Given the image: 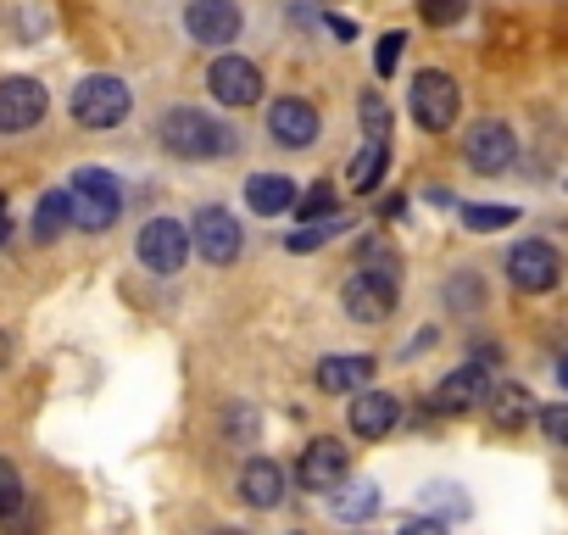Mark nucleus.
Wrapping results in <instances>:
<instances>
[{"label":"nucleus","instance_id":"obj_32","mask_svg":"<svg viewBox=\"0 0 568 535\" xmlns=\"http://www.w3.org/2000/svg\"><path fill=\"white\" fill-rule=\"evenodd\" d=\"M446 302H452V307H479V302H485V291H479V280H474V274H457V280L446 285Z\"/></svg>","mask_w":568,"mask_h":535},{"label":"nucleus","instance_id":"obj_27","mask_svg":"<svg viewBox=\"0 0 568 535\" xmlns=\"http://www.w3.org/2000/svg\"><path fill=\"white\" fill-rule=\"evenodd\" d=\"M418 12L429 29H457L468 18V0H418Z\"/></svg>","mask_w":568,"mask_h":535},{"label":"nucleus","instance_id":"obj_23","mask_svg":"<svg viewBox=\"0 0 568 535\" xmlns=\"http://www.w3.org/2000/svg\"><path fill=\"white\" fill-rule=\"evenodd\" d=\"M302 223H307V229H296L291 240H284L296 256H302V251H318V245H329L335 234H346V229H352V218H346V212H318V218H302Z\"/></svg>","mask_w":568,"mask_h":535},{"label":"nucleus","instance_id":"obj_5","mask_svg":"<svg viewBox=\"0 0 568 535\" xmlns=\"http://www.w3.org/2000/svg\"><path fill=\"white\" fill-rule=\"evenodd\" d=\"M407 107H413V123H418L424 134H446V129L457 123V112H463V90H457L452 73L424 68V73L413 79V90H407Z\"/></svg>","mask_w":568,"mask_h":535},{"label":"nucleus","instance_id":"obj_12","mask_svg":"<svg viewBox=\"0 0 568 535\" xmlns=\"http://www.w3.org/2000/svg\"><path fill=\"white\" fill-rule=\"evenodd\" d=\"M51 112V95L40 79H0V134H29Z\"/></svg>","mask_w":568,"mask_h":535},{"label":"nucleus","instance_id":"obj_16","mask_svg":"<svg viewBox=\"0 0 568 535\" xmlns=\"http://www.w3.org/2000/svg\"><path fill=\"white\" fill-rule=\"evenodd\" d=\"M184 29L195 46H234L240 40V7L234 0H190L184 7Z\"/></svg>","mask_w":568,"mask_h":535},{"label":"nucleus","instance_id":"obj_30","mask_svg":"<svg viewBox=\"0 0 568 535\" xmlns=\"http://www.w3.org/2000/svg\"><path fill=\"white\" fill-rule=\"evenodd\" d=\"M256 430H262V424H256V413H251L245 402H234V407H229V435H234V446H251V441H256Z\"/></svg>","mask_w":568,"mask_h":535},{"label":"nucleus","instance_id":"obj_33","mask_svg":"<svg viewBox=\"0 0 568 535\" xmlns=\"http://www.w3.org/2000/svg\"><path fill=\"white\" fill-rule=\"evenodd\" d=\"M296 212H302V218H318V212H335V195H329V190L318 184L313 195H302V201H296Z\"/></svg>","mask_w":568,"mask_h":535},{"label":"nucleus","instance_id":"obj_37","mask_svg":"<svg viewBox=\"0 0 568 535\" xmlns=\"http://www.w3.org/2000/svg\"><path fill=\"white\" fill-rule=\"evenodd\" d=\"M212 535H245V529H212Z\"/></svg>","mask_w":568,"mask_h":535},{"label":"nucleus","instance_id":"obj_35","mask_svg":"<svg viewBox=\"0 0 568 535\" xmlns=\"http://www.w3.org/2000/svg\"><path fill=\"white\" fill-rule=\"evenodd\" d=\"M7 363H12V335L0 330V369H7Z\"/></svg>","mask_w":568,"mask_h":535},{"label":"nucleus","instance_id":"obj_15","mask_svg":"<svg viewBox=\"0 0 568 535\" xmlns=\"http://www.w3.org/2000/svg\"><path fill=\"white\" fill-rule=\"evenodd\" d=\"M346 424H352L357 441H385V435L402 424V402H396L390 391L363 385V391H352V402H346Z\"/></svg>","mask_w":568,"mask_h":535},{"label":"nucleus","instance_id":"obj_10","mask_svg":"<svg viewBox=\"0 0 568 535\" xmlns=\"http://www.w3.org/2000/svg\"><path fill=\"white\" fill-rule=\"evenodd\" d=\"M352 474V452L335 441V435H318V441H307L302 446V457H296V480H302V491H318V496H329L341 480Z\"/></svg>","mask_w":568,"mask_h":535},{"label":"nucleus","instance_id":"obj_14","mask_svg":"<svg viewBox=\"0 0 568 535\" xmlns=\"http://www.w3.org/2000/svg\"><path fill=\"white\" fill-rule=\"evenodd\" d=\"M490 391H496V380H490V363H485V357H474V363L452 369V374L435 385V413H468V407L490 402Z\"/></svg>","mask_w":568,"mask_h":535},{"label":"nucleus","instance_id":"obj_36","mask_svg":"<svg viewBox=\"0 0 568 535\" xmlns=\"http://www.w3.org/2000/svg\"><path fill=\"white\" fill-rule=\"evenodd\" d=\"M7 229H12V223H7V195H0V245H7Z\"/></svg>","mask_w":568,"mask_h":535},{"label":"nucleus","instance_id":"obj_28","mask_svg":"<svg viewBox=\"0 0 568 535\" xmlns=\"http://www.w3.org/2000/svg\"><path fill=\"white\" fill-rule=\"evenodd\" d=\"M540 435H546L551 446H562V452H568V402L540 407Z\"/></svg>","mask_w":568,"mask_h":535},{"label":"nucleus","instance_id":"obj_25","mask_svg":"<svg viewBox=\"0 0 568 535\" xmlns=\"http://www.w3.org/2000/svg\"><path fill=\"white\" fill-rule=\"evenodd\" d=\"M490 407H496V424H501V430H518V424L529 418V396H524L518 385H507V391H490Z\"/></svg>","mask_w":568,"mask_h":535},{"label":"nucleus","instance_id":"obj_13","mask_svg":"<svg viewBox=\"0 0 568 535\" xmlns=\"http://www.w3.org/2000/svg\"><path fill=\"white\" fill-rule=\"evenodd\" d=\"M206 90L223 101V107H256L262 101V68L256 62H245V57H217L212 68H206Z\"/></svg>","mask_w":568,"mask_h":535},{"label":"nucleus","instance_id":"obj_8","mask_svg":"<svg viewBox=\"0 0 568 535\" xmlns=\"http://www.w3.org/2000/svg\"><path fill=\"white\" fill-rule=\"evenodd\" d=\"M463 162H468L474 173H507V168L518 162V134H513V123L479 118V123L463 134Z\"/></svg>","mask_w":568,"mask_h":535},{"label":"nucleus","instance_id":"obj_11","mask_svg":"<svg viewBox=\"0 0 568 535\" xmlns=\"http://www.w3.org/2000/svg\"><path fill=\"white\" fill-rule=\"evenodd\" d=\"M318 129H324V118H318V107L302 101V95H284V101L267 107V134H273L284 151H307V145H318Z\"/></svg>","mask_w":568,"mask_h":535},{"label":"nucleus","instance_id":"obj_9","mask_svg":"<svg viewBox=\"0 0 568 535\" xmlns=\"http://www.w3.org/2000/svg\"><path fill=\"white\" fill-rule=\"evenodd\" d=\"M240 245H245V234H240V218H234V212H223V206H201V212H195V223H190V251H195L201 262L229 268V262L240 256Z\"/></svg>","mask_w":568,"mask_h":535},{"label":"nucleus","instance_id":"obj_1","mask_svg":"<svg viewBox=\"0 0 568 535\" xmlns=\"http://www.w3.org/2000/svg\"><path fill=\"white\" fill-rule=\"evenodd\" d=\"M156 134H162V145H168L173 157H184V162H217V157H234V151H240V134H234L229 123H217L212 112H201V107H173V112H162Z\"/></svg>","mask_w":568,"mask_h":535},{"label":"nucleus","instance_id":"obj_18","mask_svg":"<svg viewBox=\"0 0 568 535\" xmlns=\"http://www.w3.org/2000/svg\"><path fill=\"white\" fill-rule=\"evenodd\" d=\"M240 502L273 513V507L284 502V468H278L273 457H251V463L240 468Z\"/></svg>","mask_w":568,"mask_h":535},{"label":"nucleus","instance_id":"obj_26","mask_svg":"<svg viewBox=\"0 0 568 535\" xmlns=\"http://www.w3.org/2000/svg\"><path fill=\"white\" fill-rule=\"evenodd\" d=\"M463 223H468L474 234H496V229L518 223V206H463Z\"/></svg>","mask_w":568,"mask_h":535},{"label":"nucleus","instance_id":"obj_4","mask_svg":"<svg viewBox=\"0 0 568 535\" xmlns=\"http://www.w3.org/2000/svg\"><path fill=\"white\" fill-rule=\"evenodd\" d=\"M396 302H402V274H390V268H363L341 285V307L352 324H385Z\"/></svg>","mask_w":568,"mask_h":535},{"label":"nucleus","instance_id":"obj_17","mask_svg":"<svg viewBox=\"0 0 568 535\" xmlns=\"http://www.w3.org/2000/svg\"><path fill=\"white\" fill-rule=\"evenodd\" d=\"M313 380H318L324 396H352V391H363L374 380V357L368 352H329V357H318Z\"/></svg>","mask_w":568,"mask_h":535},{"label":"nucleus","instance_id":"obj_7","mask_svg":"<svg viewBox=\"0 0 568 535\" xmlns=\"http://www.w3.org/2000/svg\"><path fill=\"white\" fill-rule=\"evenodd\" d=\"M134 256H140V268H151V274H179V268L190 262V223H179V218H151L145 229H140V240H134Z\"/></svg>","mask_w":568,"mask_h":535},{"label":"nucleus","instance_id":"obj_21","mask_svg":"<svg viewBox=\"0 0 568 535\" xmlns=\"http://www.w3.org/2000/svg\"><path fill=\"white\" fill-rule=\"evenodd\" d=\"M329 513L341 518V524H363V518H374L379 513V485H368V480H357L352 491H346V480L329 491Z\"/></svg>","mask_w":568,"mask_h":535},{"label":"nucleus","instance_id":"obj_2","mask_svg":"<svg viewBox=\"0 0 568 535\" xmlns=\"http://www.w3.org/2000/svg\"><path fill=\"white\" fill-rule=\"evenodd\" d=\"M68 201H73V229L84 234H106L123 218V184L106 168H79L68 179Z\"/></svg>","mask_w":568,"mask_h":535},{"label":"nucleus","instance_id":"obj_6","mask_svg":"<svg viewBox=\"0 0 568 535\" xmlns=\"http://www.w3.org/2000/svg\"><path fill=\"white\" fill-rule=\"evenodd\" d=\"M507 280H513V291H524V296L557 291V280H562L557 245H551V240H518V245L507 251Z\"/></svg>","mask_w":568,"mask_h":535},{"label":"nucleus","instance_id":"obj_29","mask_svg":"<svg viewBox=\"0 0 568 535\" xmlns=\"http://www.w3.org/2000/svg\"><path fill=\"white\" fill-rule=\"evenodd\" d=\"M402 51H407V34H385V40H379V51H374V73H379V79H390V73H396V62H402Z\"/></svg>","mask_w":568,"mask_h":535},{"label":"nucleus","instance_id":"obj_3","mask_svg":"<svg viewBox=\"0 0 568 535\" xmlns=\"http://www.w3.org/2000/svg\"><path fill=\"white\" fill-rule=\"evenodd\" d=\"M68 112H73V123H84V129H118V123L134 112V90H129L123 79H112V73H90V79L73 84Z\"/></svg>","mask_w":568,"mask_h":535},{"label":"nucleus","instance_id":"obj_19","mask_svg":"<svg viewBox=\"0 0 568 535\" xmlns=\"http://www.w3.org/2000/svg\"><path fill=\"white\" fill-rule=\"evenodd\" d=\"M245 206L262 212V218H278L296 206V179L291 173H251L245 179Z\"/></svg>","mask_w":568,"mask_h":535},{"label":"nucleus","instance_id":"obj_38","mask_svg":"<svg viewBox=\"0 0 568 535\" xmlns=\"http://www.w3.org/2000/svg\"><path fill=\"white\" fill-rule=\"evenodd\" d=\"M562 385H568V357H562Z\"/></svg>","mask_w":568,"mask_h":535},{"label":"nucleus","instance_id":"obj_34","mask_svg":"<svg viewBox=\"0 0 568 535\" xmlns=\"http://www.w3.org/2000/svg\"><path fill=\"white\" fill-rule=\"evenodd\" d=\"M396 535H452V529H446L440 518H413V524H402Z\"/></svg>","mask_w":568,"mask_h":535},{"label":"nucleus","instance_id":"obj_20","mask_svg":"<svg viewBox=\"0 0 568 535\" xmlns=\"http://www.w3.org/2000/svg\"><path fill=\"white\" fill-rule=\"evenodd\" d=\"M34 240L40 245H51V240H62L68 229H73V201H68V190H45L40 195V206H34Z\"/></svg>","mask_w":568,"mask_h":535},{"label":"nucleus","instance_id":"obj_24","mask_svg":"<svg viewBox=\"0 0 568 535\" xmlns=\"http://www.w3.org/2000/svg\"><path fill=\"white\" fill-rule=\"evenodd\" d=\"M23 507H29V485H23L18 463H7V457H0V524H7V518H18Z\"/></svg>","mask_w":568,"mask_h":535},{"label":"nucleus","instance_id":"obj_31","mask_svg":"<svg viewBox=\"0 0 568 535\" xmlns=\"http://www.w3.org/2000/svg\"><path fill=\"white\" fill-rule=\"evenodd\" d=\"M363 123H368V140H385L390 134V112H385V101L374 90L363 95Z\"/></svg>","mask_w":568,"mask_h":535},{"label":"nucleus","instance_id":"obj_22","mask_svg":"<svg viewBox=\"0 0 568 535\" xmlns=\"http://www.w3.org/2000/svg\"><path fill=\"white\" fill-rule=\"evenodd\" d=\"M385 168H390V145H385V140H368V145L352 157L346 179H352V190H357V195H374V190H379V179H385Z\"/></svg>","mask_w":568,"mask_h":535}]
</instances>
